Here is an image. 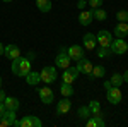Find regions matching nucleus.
<instances>
[{
    "label": "nucleus",
    "mask_w": 128,
    "mask_h": 127,
    "mask_svg": "<svg viewBox=\"0 0 128 127\" xmlns=\"http://www.w3.org/2000/svg\"><path fill=\"white\" fill-rule=\"evenodd\" d=\"M89 108H90V113L92 115H102V112H101V103H99L98 100H92V101H89Z\"/></svg>",
    "instance_id": "nucleus-23"
},
{
    "label": "nucleus",
    "mask_w": 128,
    "mask_h": 127,
    "mask_svg": "<svg viewBox=\"0 0 128 127\" xmlns=\"http://www.w3.org/2000/svg\"><path fill=\"white\" fill-rule=\"evenodd\" d=\"M79 70H77V67H67V69H63V74H62V79H63V82H68V84H72L75 79L79 77Z\"/></svg>",
    "instance_id": "nucleus-9"
},
{
    "label": "nucleus",
    "mask_w": 128,
    "mask_h": 127,
    "mask_svg": "<svg viewBox=\"0 0 128 127\" xmlns=\"http://www.w3.org/2000/svg\"><path fill=\"white\" fill-rule=\"evenodd\" d=\"M86 125L87 127H104L106 122H104L102 115H90V117L86 120Z\"/></svg>",
    "instance_id": "nucleus-16"
},
{
    "label": "nucleus",
    "mask_w": 128,
    "mask_h": 127,
    "mask_svg": "<svg viewBox=\"0 0 128 127\" xmlns=\"http://www.w3.org/2000/svg\"><path fill=\"white\" fill-rule=\"evenodd\" d=\"M111 55V48L109 47H98V57L99 59H104Z\"/></svg>",
    "instance_id": "nucleus-28"
},
{
    "label": "nucleus",
    "mask_w": 128,
    "mask_h": 127,
    "mask_svg": "<svg viewBox=\"0 0 128 127\" xmlns=\"http://www.w3.org/2000/svg\"><path fill=\"white\" fill-rule=\"evenodd\" d=\"M104 74H106V67H104V65H94V67H92V72H90V76H89V79L104 77Z\"/></svg>",
    "instance_id": "nucleus-21"
},
{
    "label": "nucleus",
    "mask_w": 128,
    "mask_h": 127,
    "mask_svg": "<svg viewBox=\"0 0 128 127\" xmlns=\"http://www.w3.org/2000/svg\"><path fill=\"white\" fill-rule=\"evenodd\" d=\"M77 7H79V10H84L87 7V2H86V0H79V2H77Z\"/></svg>",
    "instance_id": "nucleus-31"
},
{
    "label": "nucleus",
    "mask_w": 128,
    "mask_h": 127,
    "mask_svg": "<svg viewBox=\"0 0 128 127\" xmlns=\"http://www.w3.org/2000/svg\"><path fill=\"white\" fill-rule=\"evenodd\" d=\"M60 91H62V95L63 96H72L74 93H75V89L72 88V84H68V82H62V86H60Z\"/></svg>",
    "instance_id": "nucleus-25"
},
{
    "label": "nucleus",
    "mask_w": 128,
    "mask_h": 127,
    "mask_svg": "<svg viewBox=\"0 0 128 127\" xmlns=\"http://www.w3.org/2000/svg\"><path fill=\"white\" fill-rule=\"evenodd\" d=\"M4 55L7 57L9 60H14V59H17V57H20V48L17 47V45H7L5 48H4Z\"/></svg>",
    "instance_id": "nucleus-14"
},
{
    "label": "nucleus",
    "mask_w": 128,
    "mask_h": 127,
    "mask_svg": "<svg viewBox=\"0 0 128 127\" xmlns=\"http://www.w3.org/2000/svg\"><path fill=\"white\" fill-rule=\"evenodd\" d=\"M51 0H36V7L40 12H50L51 10Z\"/></svg>",
    "instance_id": "nucleus-22"
},
{
    "label": "nucleus",
    "mask_w": 128,
    "mask_h": 127,
    "mask_svg": "<svg viewBox=\"0 0 128 127\" xmlns=\"http://www.w3.org/2000/svg\"><path fill=\"white\" fill-rule=\"evenodd\" d=\"M4 48H5V45H2V43H0V55H4Z\"/></svg>",
    "instance_id": "nucleus-36"
},
{
    "label": "nucleus",
    "mask_w": 128,
    "mask_h": 127,
    "mask_svg": "<svg viewBox=\"0 0 128 127\" xmlns=\"http://www.w3.org/2000/svg\"><path fill=\"white\" fill-rule=\"evenodd\" d=\"M0 88H2V77H0Z\"/></svg>",
    "instance_id": "nucleus-38"
},
{
    "label": "nucleus",
    "mask_w": 128,
    "mask_h": 127,
    "mask_svg": "<svg viewBox=\"0 0 128 127\" xmlns=\"http://www.w3.org/2000/svg\"><path fill=\"white\" fill-rule=\"evenodd\" d=\"M5 96H7V95H5V91L0 88V101H4V100H5Z\"/></svg>",
    "instance_id": "nucleus-34"
},
{
    "label": "nucleus",
    "mask_w": 128,
    "mask_h": 127,
    "mask_svg": "<svg viewBox=\"0 0 128 127\" xmlns=\"http://www.w3.org/2000/svg\"><path fill=\"white\" fill-rule=\"evenodd\" d=\"M4 105H5V110H14V112H17L20 107L19 100L14 96H5V100H4Z\"/></svg>",
    "instance_id": "nucleus-19"
},
{
    "label": "nucleus",
    "mask_w": 128,
    "mask_h": 127,
    "mask_svg": "<svg viewBox=\"0 0 128 127\" xmlns=\"http://www.w3.org/2000/svg\"><path fill=\"white\" fill-rule=\"evenodd\" d=\"M86 2H89V0H86Z\"/></svg>",
    "instance_id": "nucleus-39"
},
{
    "label": "nucleus",
    "mask_w": 128,
    "mask_h": 127,
    "mask_svg": "<svg viewBox=\"0 0 128 127\" xmlns=\"http://www.w3.org/2000/svg\"><path fill=\"white\" fill-rule=\"evenodd\" d=\"M77 115H79L80 120H84V122H86V120H87L92 113H90V108H89L87 105H84V107H80L79 110H77Z\"/></svg>",
    "instance_id": "nucleus-24"
},
{
    "label": "nucleus",
    "mask_w": 128,
    "mask_h": 127,
    "mask_svg": "<svg viewBox=\"0 0 128 127\" xmlns=\"http://www.w3.org/2000/svg\"><path fill=\"white\" fill-rule=\"evenodd\" d=\"M14 127H41V118L36 115H26L20 120H16Z\"/></svg>",
    "instance_id": "nucleus-3"
},
{
    "label": "nucleus",
    "mask_w": 128,
    "mask_h": 127,
    "mask_svg": "<svg viewBox=\"0 0 128 127\" xmlns=\"http://www.w3.org/2000/svg\"><path fill=\"white\" fill-rule=\"evenodd\" d=\"M36 91H38V95H40L41 101H43L44 105H50V103H53V101H55V95H53V91H51L48 86L36 88Z\"/></svg>",
    "instance_id": "nucleus-7"
},
{
    "label": "nucleus",
    "mask_w": 128,
    "mask_h": 127,
    "mask_svg": "<svg viewBox=\"0 0 128 127\" xmlns=\"http://www.w3.org/2000/svg\"><path fill=\"white\" fill-rule=\"evenodd\" d=\"M98 45V39H96V34L92 33H86L84 34V48L86 50H94Z\"/></svg>",
    "instance_id": "nucleus-18"
},
{
    "label": "nucleus",
    "mask_w": 128,
    "mask_h": 127,
    "mask_svg": "<svg viewBox=\"0 0 128 127\" xmlns=\"http://www.w3.org/2000/svg\"><path fill=\"white\" fill-rule=\"evenodd\" d=\"M87 4L90 5V9L94 10V9H99V7L102 5V0H89Z\"/></svg>",
    "instance_id": "nucleus-30"
},
{
    "label": "nucleus",
    "mask_w": 128,
    "mask_h": 127,
    "mask_svg": "<svg viewBox=\"0 0 128 127\" xmlns=\"http://www.w3.org/2000/svg\"><path fill=\"white\" fill-rule=\"evenodd\" d=\"M116 19H118V22H128V10H118Z\"/></svg>",
    "instance_id": "nucleus-29"
},
{
    "label": "nucleus",
    "mask_w": 128,
    "mask_h": 127,
    "mask_svg": "<svg viewBox=\"0 0 128 127\" xmlns=\"http://www.w3.org/2000/svg\"><path fill=\"white\" fill-rule=\"evenodd\" d=\"M96 39H98L99 47H109L111 41H113V33H109L108 29H102V31H99V33H98Z\"/></svg>",
    "instance_id": "nucleus-10"
},
{
    "label": "nucleus",
    "mask_w": 128,
    "mask_h": 127,
    "mask_svg": "<svg viewBox=\"0 0 128 127\" xmlns=\"http://www.w3.org/2000/svg\"><path fill=\"white\" fill-rule=\"evenodd\" d=\"M109 48H111V53H114V55H123L128 52V43L125 41V38H116L111 41Z\"/></svg>",
    "instance_id": "nucleus-4"
},
{
    "label": "nucleus",
    "mask_w": 128,
    "mask_h": 127,
    "mask_svg": "<svg viewBox=\"0 0 128 127\" xmlns=\"http://www.w3.org/2000/svg\"><path fill=\"white\" fill-rule=\"evenodd\" d=\"M16 112L14 110H5L4 115L0 117V127H10L16 124Z\"/></svg>",
    "instance_id": "nucleus-8"
},
{
    "label": "nucleus",
    "mask_w": 128,
    "mask_h": 127,
    "mask_svg": "<svg viewBox=\"0 0 128 127\" xmlns=\"http://www.w3.org/2000/svg\"><path fill=\"white\" fill-rule=\"evenodd\" d=\"M75 67H77L79 72L90 76V72H92V67H94V65H92V62H90L89 59H86V55H84L80 60H77V65H75Z\"/></svg>",
    "instance_id": "nucleus-11"
},
{
    "label": "nucleus",
    "mask_w": 128,
    "mask_h": 127,
    "mask_svg": "<svg viewBox=\"0 0 128 127\" xmlns=\"http://www.w3.org/2000/svg\"><path fill=\"white\" fill-rule=\"evenodd\" d=\"M26 82L29 86H38L41 82V74L40 72H34V70H29L28 76H26Z\"/></svg>",
    "instance_id": "nucleus-20"
},
{
    "label": "nucleus",
    "mask_w": 128,
    "mask_h": 127,
    "mask_svg": "<svg viewBox=\"0 0 128 127\" xmlns=\"http://www.w3.org/2000/svg\"><path fill=\"white\" fill-rule=\"evenodd\" d=\"M109 82H111L113 86L120 88V86L123 84V76H121V74H118V72H113V74H111V77H109Z\"/></svg>",
    "instance_id": "nucleus-26"
},
{
    "label": "nucleus",
    "mask_w": 128,
    "mask_h": 127,
    "mask_svg": "<svg viewBox=\"0 0 128 127\" xmlns=\"http://www.w3.org/2000/svg\"><path fill=\"white\" fill-rule=\"evenodd\" d=\"M106 98H108V101L111 103V105H118L120 101L123 100V95H121L120 88H116V86H111V88L106 89Z\"/></svg>",
    "instance_id": "nucleus-6"
},
{
    "label": "nucleus",
    "mask_w": 128,
    "mask_h": 127,
    "mask_svg": "<svg viewBox=\"0 0 128 127\" xmlns=\"http://www.w3.org/2000/svg\"><path fill=\"white\" fill-rule=\"evenodd\" d=\"M92 19H94V14H92V9L90 10H80L79 14V24L80 26H89L90 22H92Z\"/></svg>",
    "instance_id": "nucleus-15"
},
{
    "label": "nucleus",
    "mask_w": 128,
    "mask_h": 127,
    "mask_svg": "<svg viewBox=\"0 0 128 127\" xmlns=\"http://www.w3.org/2000/svg\"><path fill=\"white\" fill-rule=\"evenodd\" d=\"M121 76H123V82H128V69L123 72V74H121Z\"/></svg>",
    "instance_id": "nucleus-33"
},
{
    "label": "nucleus",
    "mask_w": 128,
    "mask_h": 127,
    "mask_svg": "<svg viewBox=\"0 0 128 127\" xmlns=\"http://www.w3.org/2000/svg\"><path fill=\"white\" fill-rule=\"evenodd\" d=\"M113 33H114L116 38H126L128 36V22H118L114 26Z\"/></svg>",
    "instance_id": "nucleus-17"
},
{
    "label": "nucleus",
    "mask_w": 128,
    "mask_h": 127,
    "mask_svg": "<svg viewBox=\"0 0 128 127\" xmlns=\"http://www.w3.org/2000/svg\"><path fill=\"white\" fill-rule=\"evenodd\" d=\"M70 57H68V53H67V48L65 47H60V53L55 57V65L58 69H67L70 67Z\"/></svg>",
    "instance_id": "nucleus-5"
},
{
    "label": "nucleus",
    "mask_w": 128,
    "mask_h": 127,
    "mask_svg": "<svg viewBox=\"0 0 128 127\" xmlns=\"http://www.w3.org/2000/svg\"><path fill=\"white\" fill-rule=\"evenodd\" d=\"M40 74H41V82H44V84H51V82H55L56 77H58V72H56V69L53 67V65L43 67Z\"/></svg>",
    "instance_id": "nucleus-2"
},
{
    "label": "nucleus",
    "mask_w": 128,
    "mask_h": 127,
    "mask_svg": "<svg viewBox=\"0 0 128 127\" xmlns=\"http://www.w3.org/2000/svg\"><path fill=\"white\" fill-rule=\"evenodd\" d=\"M2 2H5V4H10V2H12V0H2Z\"/></svg>",
    "instance_id": "nucleus-37"
},
{
    "label": "nucleus",
    "mask_w": 128,
    "mask_h": 127,
    "mask_svg": "<svg viewBox=\"0 0 128 127\" xmlns=\"http://www.w3.org/2000/svg\"><path fill=\"white\" fill-rule=\"evenodd\" d=\"M67 53H68L70 60H80L82 57H84V53H86V48H82L80 45H72V47H68V50H67Z\"/></svg>",
    "instance_id": "nucleus-12"
},
{
    "label": "nucleus",
    "mask_w": 128,
    "mask_h": 127,
    "mask_svg": "<svg viewBox=\"0 0 128 127\" xmlns=\"http://www.w3.org/2000/svg\"><path fill=\"white\" fill-rule=\"evenodd\" d=\"M111 86H113V84H111L109 81H104V88H106V89H108V88H111Z\"/></svg>",
    "instance_id": "nucleus-35"
},
{
    "label": "nucleus",
    "mask_w": 128,
    "mask_h": 127,
    "mask_svg": "<svg viewBox=\"0 0 128 127\" xmlns=\"http://www.w3.org/2000/svg\"><path fill=\"white\" fill-rule=\"evenodd\" d=\"M70 108H72V101L68 100V96H65L63 100H60L56 103V115H65L68 113Z\"/></svg>",
    "instance_id": "nucleus-13"
},
{
    "label": "nucleus",
    "mask_w": 128,
    "mask_h": 127,
    "mask_svg": "<svg viewBox=\"0 0 128 127\" xmlns=\"http://www.w3.org/2000/svg\"><path fill=\"white\" fill-rule=\"evenodd\" d=\"M4 112H5V105H4V101H0V117L4 115Z\"/></svg>",
    "instance_id": "nucleus-32"
},
{
    "label": "nucleus",
    "mask_w": 128,
    "mask_h": 127,
    "mask_svg": "<svg viewBox=\"0 0 128 127\" xmlns=\"http://www.w3.org/2000/svg\"><path fill=\"white\" fill-rule=\"evenodd\" d=\"M92 14H94V19L96 21H106L108 19V12L104 9H101V7H99V9H94Z\"/></svg>",
    "instance_id": "nucleus-27"
},
{
    "label": "nucleus",
    "mask_w": 128,
    "mask_h": 127,
    "mask_svg": "<svg viewBox=\"0 0 128 127\" xmlns=\"http://www.w3.org/2000/svg\"><path fill=\"white\" fill-rule=\"evenodd\" d=\"M29 70L32 69H31V60L28 57H17L12 60V72L17 77H26Z\"/></svg>",
    "instance_id": "nucleus-1"
}]
</instances>
